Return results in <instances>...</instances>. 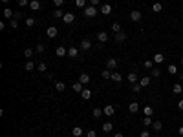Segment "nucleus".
I'll return each instance as SVG.
<instances>
[{
	"mask_svg": "<svg viewBox=\"0 0 183 137\" xmlns=\"http://www.w3.org/2000/svg\"><path fill=\"white\" fill-rule=\"evenodd\" d=\"M82 13H84L88 18H93V17H95V15L99 13V9H97L95 6H86V7H84V11H82Z\"/></svg>",
	"mask_w": 183,
	"mask_h": 137,
	"instance_id": "obj_1",
	"label": "nucleus"
},
{
	"mask_svg": "<svg viewBox=\"0 0 183 137\" xmlns=\"http://www.w3.org/2000/svg\"><path fill=\"white\" fill-rule=\"evenodd\" d=\"M126 31H119V33H115V35H113V40H115L117 44H121V42H125L126 40Z\"/></svg>",
	"mask_w": 183,
	"mask_h": 137,
	"instance_id": "obj_2",
	"label": "nucleus"
},
{
	"mask_svg": "<svg viewBox=\"0 0 183 137\" xmlns=\"http://www.w3.org/2000/svg\"><path fill=\"white\" fill-rule=\"evenodd\" d=\"M99 13L105 15V17H108V15L112 13V6H110V4H103V6L99 7Z\"/></svg>",
	"mask_w": 183,
	"mask_h": 137,
	"instance_id": "obj_3",
	"label": "nucleus"
},
{
	"mask_svg": "<svg viewBox=\"0 0 183 137\" xmlns=\"http://www.w3.org/2000/svg\"><path fill=\"white\" fill-rule=\"evenodd\" d=\"M46 35H48L49 38H55V37L59 35V29H57V26H49V28L46 29Z\"/></svg>",
	"mask_w": 183,
	"mask_h": 137,
	"instance_id": "obj_4",
	"label": "nucleus"
},
{
	"mask_svg": "<svg viewBox=\"0 0 183 137\" xmlns=\"http://www.w3.org/2000/svg\"><path fill=\"white\" fill-rule=\"evenodd\" d=\"M62 20H64V24H73V22H75V15H73V13H70V11H68V13H64V17H62Z\"/></svg>",
	"mask_w": 183,
	"mask_h": 137,
	"instance_id": "obj_5",
	"label": "nucleus"
},
{
	"mask_svg": "<svg viewBox=\"0 0 183 137\" xmlns=\"http://www.w3.org/2000/svg\"><path fill=\"white\" fill-rule=\"evenodd\" d=\"M103 111H105L106 117H113V113H115V108H113L112 104H106L105 108H103Z\"/></svg>",
	"mask_w": 183,
	"mask_h": 137,
	"instance_id": "obj_6",
	"label": "nucleus"
},
{
	"mask_svg": "<svg viewBox=\"0 0 183 137\" xmlns=\"http://www.w3.org/2000/svg\"><path fill=\"white\" fill-rule=\"evenodd\" d=\"M92 48V40H88V38H82L81 40V50L82 51H88Z\"/></svg>",
	"mask_w": 183,
	"mask_h": 137,
	"instance_id": "obj_7",
	"label": "nucleus"
},
{
	"mask_svg": "<svg viewBox=\"0 0 183 137\" xmlns=\"http://www.w3.org/2000/svg\"><path fill=\"white\" fill-rule=\"evenodd\" d=\"M97 40L101 42V44L108 42V33H106V31H99V33H97Z\"/></svg>",
	"mask_w": 183,
	"mask_h": 137,
	"instance_id": "obj_8",
	"label": "nucleus"
},
{
	"mask_svg": "<svg viewBox=\"0 0 183 137\" xmlns=\"http://www.w3.org/2000/svg\"><path fill=\"white\" fill-rule=\"evenodd\" d=\"M106 68H108V70H115V68H117V60H115L113 57H110V58L106 60Z\"/></svg>",
	"mask_w": 183,
	"mask_h": 137,
	"instance_id": "obj_9",
	"label": "nucleus"
},
{
	"mask_svg": "<svg viewBox=\"0 0 183 137\" xmlns=\"http://www.w3.org/2000/svg\"><path fill=\"white\" fill-rule=\"evenodd\" d=\"M130 18H132L134 22H139L141 18H143V13H141V11H132V13H130Z\"/></svg>",
	"mask_w": 183,
	"mask_h": 137,
	"instance_id": "obj_10",
	"label": "nucleus"
},
{
	"mask_svg": "<svg viewBox=\"0 0 183 137\" xmlns=\"http://www.w3.org/2000/svg\"><path fill=\"white\" fill-rule=\"evenodd\" d=\"M55 55H57V57H66V55H68V50H66L64 46H59L57 50H55Z\"/></svg>",
	"mask_w": 183,
	"mask_h": 137,
	"instance_id": "obj_11",
	"label": "nucleus"
},
{
	"mask_svg": "<svg viewBox=\"0 0 183 137\" xmlns=\"http://www.w3.org/2000/svg\"><path fill=\"white\" fill-rule=\"evenodd\" d=\"M128 111H130V113H137V111H139V104H137L136 101L130 102V104H128Z\"/></svg>",
	"mask_w": 183,
	"mask_h": 137,
	"instance_id": "obj_12",
	"label": "nucleus"
},
{
	"mask_svg": "<svg viewBox=\"0 0 183 137\" xmlns=\"http://www.w3.org/2000/svg\"><path fill=\"white\" fill-rule=\"evenodd\" d=\"M13 17H15V11H11V7H6V9H4V18L13 20Z\"/></svg>",
	"mask_w": 183,
	"mask_h": 137,
	"instance_id": "obj_13",
	"label": "nucleus"
},
{
	"mask_svg": "<svg viewBox=\"0 0 183 137\" xmlns=\"http://www.w3.org/2000/svg\"><path fill=\"white\" fill-rule=\"evenodd\" d=\"M181 91H183V86L180 84V82H176V84H172V93H174V95H180Z\"/></svg>",
	"mask_w": 183,
	"mask_h": 137,
	"instance_id": "obj_14",
	"label": "nucleus"
},
{
	"mask_svg": "<svg viewBox=\"0 0 183 137\" xmlns=\"http://www.w3.org/2000/svg\"><path fill=\"white\" fill-rule=\"evenodd\" d=\"M81 97H82L84 101H90V99H92V90H88V88H84V90L81 91Z\"/></svg>",
	"mask_w": 183,
	"mask_h": 137,
	"instance_id": "obj_15",
	"label": "nucleus"
},
{
	"mask_svg": "<svg viewBox=\"0 0 183 137\" xmlns=\"http://www.w3.org/2000/svg\"><path fill=\"white\" fill-rule=\"evenodd\" d=\"M29 9H31V11H38V9H41V2H38V0H31V2H29Z\"/></svg>",
	"mask_w": 183,
	"mask_h": 137,
	"instance_id": "obj_16",
	"label": "nucleus"
},
{
	"mask_svg": "<svg viewBox=\"0 0 183 137\" xmlns=\"http://www.w3.org/2000/svg\"><path fill=\"white\" fill-rule=\"evenodd\" d=\"M68 57H72V58L79 57V50H77L75 46H70V50H68Z\"/></svg>",
	"mask_w": 183,
	"mask_h": 137,
	"instance_id": "obj_17",
	"label": "nucleus"
},
{
	"mask_svg": "<svg viewBox=\"0 0 183 137\" xmlns=\"http://www.w3.org/2000/svg\"><path fill=\"white\" fill-rule=\"evenodd\" d=\"M92 115H93V119H99L101 115H105V111H103V108H93L92 110Z\"/></svg>",
	"mask_w": 183,
	"mask_h": 137,
	"instance_id": "obj_18",
	"label": "nucleus"
},
{
	"mask_svg": "<svg viewBox=\"0 0 183 137\" xmlns=\"http://www.w3.org/2000/svg\"><path fill=\"white\" fill-rule=\"evenodd\" d=\"M72 88H73V91H77V93H81V91L82 90H84V88H82V82H73V84H72Z\"/></svg>",
	"mask_w": 183,
	"mask_h": 137,
	"instance_id": "obj_19",
	"label": "nucleus"
},
{
	"mask_svg": "<svg viewBox=\"0 0 183 137\" xmlns=\"http://www.w3.org/2000/svg\"><path fill=\"white\" fill-rule=\"evenodd\" d=\"M128 82H130V84H136V82H137V73L136 71L128 73Z\"/></svg>",
	"mask_w": 183,
	"mask_h": 137,
	"instance_id": "obj_20",
	"label": "nucleus"
},
{
	"mask_svg": "<svg viewBox=\"0 0 183 137\" xmlns=\"http://www.w3.org/2000/svg\"><path fill=\"white\" fill-rule=\"evenodd\" d=\"M112 81L113 82H121L123 81V75H121L119 71H112Z\"/></svg>",
	"mask_w": 183,
	"mask_h": 137,
	"instance_id": "obj_21",
	"label": "nucleus"
},
{
	"mask_svg": "<svg viewBox=\"0 0 183 137\" xmlns=\"http://www.w3.org/2000/svg\"><path fill=\"white\" fill-rule=\"evenodd\" d=\"M72 134H73V137H81L82 135V128H81V126H73Z\"/></svg>",
	"mask_w": 183,
	"mask_h": 137,
	"instance_id": "obj_22",
	"label": "nucleus"
},
{
	"mask_svg": "<svg viewBox=\"0 0 183 137\" xmlns=\"http://www.w3.org/2000/svg\"><path fill=\"white\" fill-rule=\"evenodd\" d=\"M112 130H113V124L110 123V121H108V123H105V124H103V132H105V134H110Z\"/></svg>",
	"mask_w": 183,
	"mask_h": 137,
	"instance_id": "obj_23",
	"label": "nucleus"
},
{
	"mask_svg": "<svg viewBox=\"0 0 183 137\" xmlns=\"http://www.w3.org/2000/svg\"><path fill=\"white\" fill-rule=\"evenodd\" d=\"M79 82H82V84H88V82H90V75H88V73H81V77H79Z\"/></svg>",
	"mask_w": 183,
	"mask_h": 137,
	"instance_id": "obj_24",
	"label": "nucleus"
},
{
	"mask_svg": "<svg viewBox=\"0 0 183 137\" xmlns=\"http://www.w3.org/2000/svg\"><path fill=\"white\" fill-rule=\"evenodd\" d=\"M167 71H169L170 75H178V66L176 64H169L167 66Z\"/></svg>",
	"mask_w": 183,
	"mask_h": 137,
	"instance_id": "obj_25",
	"label": "nucleus"
},
{
	"mask_svg": "<svg viewBox=\"0 0 183 137\" xmlns=\"http://www.w3.org/2000/svg\"><path fill=\"white\" fill-rule=\"evenodd\" d=\"M152 60H154L156 64H161V62L165 60V55H161V53H156V55H154V58H152Z\"/></svg>",
	"mask_w": 183,
	"mask_h": 137,
	"instance_id": "obj_26",
	"label": "nucleus"
},
{
	"mask_svg": "<svg viewBox=\"0 0 183 137\" xmlns=\"http://www.w3.org/2000/svg\"><path fill=\"white\" fill-rule=\"evenodd\" d=\"M150 75L154 77V79H159V77H161V70H159V68H154V70H150Z\"/></svg>",
	"mask_w": 183,
	"mask_h": 137,
	"instance_id": "obj_27",
	"label": "nucleus"
},
{
	"mask_svg": "<svg viewBox=\"0 0 183 137\" xmlns=\"http://www.w3.org/2000/svg\"><path fill=\"white\" fill-rule=\"evenodd\" d=\"M161 9H163V4H161V2H154V4H152V11L159 13Z\"/></svg>",
	"mask_w": 183,
	"mask_h": 137,
	"instance_id": "obj_28",
	"label": "nucleus"
},
{
	"mask_svg": "<svg viewBox=\"0 0 183 137\" xmlns=\"http://www.w3.org/2000/svg\"><path fill=\"white\" fill-rule=\"evenodd\" d=\"M64 88H66V84H64L62 81H57V82H55V90H57V91H64Z\"/></svg>",
	"mask_w": 183,
	"mask_h": 137,
	"instance_id": "obj_29",
	"label": "nucleus"
},
{
	"mask_svg": "<svg viewBox=\"0 0 183 137\" xmlns=\"http://www.w3.org/2000/svg\"><path fill=\"white\" fill-rule=\"evenodd\" d=\"M110 28H112V31H113V33H119V31H123V29H121V24H119V22H113Z\"/></svg>",
	"mask_w": 183,
	"mask_h": 137,
	"instance_id": "obj_30",
	"label": "nucleus"
},
{
	"mask_svg": "<svg viewBox=\"0 0 183 137\" xmlns=\"http://www.w3.org/2000/svg\"><path fill=\"white\" fill-rule=\"evenodd\" d=\"M152 113H154V110H152V106H145V108H143V115L150 117Z\"/></svg>",
	"mask_w": 183,
	"mask_h": 137,
	"instance_id": "obj_31",
	"label": "nucleus"
},
{
	"mask_svg": "<svg viewBox=\"0 0 183 137\" xmlns=\"http://www.w3.org/2000/svg\"><path fill=\"white\" fill-rule=\"evenodd\" d=\"M53 17H55V18H62L64 17V11H62L61 7H57L55 11H53Z\"/></svg>",
	"mask_w": 183,
	"mask_h": 137,
	"instance_id": "obj_32",
	"label": "nucleus"
},
{
	"mask_svg": "<svg viewBox=\"0 0 183 137\" xmlns=\"http://www.w3.org/2000/svg\"><path fill=\"white\" fill-rule=\"evenodd\" d=\"M152 128H154L156 132H161V128H163L161 121H154V123H152Z\"/></svg>",
	"mask_w": 183,
	"mask_h": 137,
	"instance_id": "obj_33",
	"label": "nucleus"
},
{
	"mask_svg": "<svg viewBox=\"0 0 183 137\" xmlns=\"http://www.w3.org/2000/svg\"><path fill=\"white\" fill-rule=\"evenodd\" d=\"M101 75H103V79H112V70H108V68H106V70H103Z\"/></svg>",
	"mask_w": 183,
	"mask_h": 137,
	"instance_id": "obj_34",
	"label": "nucleus"
},
{
	"mask_svg": "<svg viewBox=\"0 0 183 137\" xmlns=\"http://www.w3.org/2000/svg\"><path fill=\"white\" fill-rule=\"evenodd\" d=\"M24 70H26V71H33V70H35V64H33L31 60H28L26 66H24Z\"/></svg>",
	"mask_w": 183,
	"mask_h": 137,
	"instance_id": "obj_35",
	"label": "nucleus"
},
{
	"mask_svg": "<svg viewBox=\"0 0 183 137\" xmlns=\"http://www.w3.org/2000/svg\"><path fill=\"white\" fill-rule=\"evenodd\" d=\"M139 84L145 88V86H148L150 84V77H141V81H139Z\"/></svg>",
	"mask_w": 183,
	"mask_h": 137,
	"instance_id": "obj_36",
	"label": "nucleus"
},
{
	"mask_svg": "<svg viewBox=\"0 0 183 137\" xmlns=\"http://www.w3.org/2000/svg\"><path fill=\"white\" fill-rule=\"evenodd\" d=\"M35 50H37V53H44V51H46V46H44V44H42V42H38V44H37V48H35Z\"/></svg>",
	"mask_w": 183,
	"mask_h": 137,
	"instance_id": "obj_37",
	"label": "nucleus"
},
{
	"mask_svg": "<svg viewBox=\"0 0 183 137\" xmlns=\"http://www.w3.org/2000/svg\"><path fill=\"white\" fill-rule=\"evenodd\" d=\"M26 26H28V28H33V26H35V18L28 17V18H26Z\"/></svg>",
	"mask_w": 183,
	"mask_h": 137,
	"instance_id": "obj_38",
	"label": "nucleus"
},
{
	"mask_svg": "<svg viewBox=\"0 0 183 137\" xmlns=\"http://www.w3.org/2000/svg\"><path fill=\"white\" fill-rule=\"evenodd\" d=\"M143 126H152V119H150V117H143Z\"/></svg>",
	"mask_w": 183,
	"mask_h": 137,
	"instance_id": "obj_39",
	"label": "nucleus"
},
{
	"mask_svg": "<svg viewBox=\"0 0 183 137\" xmlns=\"http://www.w3.org/2000/svg\"><path fill=\"white\" fill-rule=\"evenodd\" d=\"M143 66H145L147 70H152V66H154V60H145V62H143Z\"/></svg>",
	"mask_w": 183,
	"mask_h": 137,
	"instance_id": "obj_40",
	"label": "nucleus"
},
{
	"mask_svg": "<svg viewBox=\"0 0 183 137\" xmlns=\"http://www.w3.org/2000/svg\"><path fill=\"white\" fill-rule=\"evenodd\" d=\"M24 55H26V58H31V57H33V50H31V48L24 50Z\"/></svg>",
	"mask_w": 183,
	"mask_h": 137,
	"instance_id": "obj_41",
	"label": "nucleus"
},
{
	"mask_svg": "<svg viewBox=\"0 0 183 137\" xmlns=\"http://www.w3.org/2000/svg\"><path fill=\"white\" fill-rule=\"evenodd\" d=\"M17 4L20 7H26V6H29V0H17Z\"/></svg>",
	"mask_w": 183,
	"mask_h": 137,
	"instance_id": "obj_42",
	"label": "nucleus"
},
{
	"mask_svg": "<svg viewBox=\"0 0 183 137\" xmlns=\"http://www.w3.org/2000/svg\"><path fill=\"white\" fill-rule=\"evenodd\" d=\"M75 6L77 7H86V0H75Z\"/></svg>",
	"mask_w": 183,
	"mask_h": 137,
	"instance_id": "obj_43",
	"label": "nucleus"
},
{
	"mask_svg": "<svg viewBox=\"0 0 183 137\" xmlns=\"http://www.w3.org/2000/svg\"><path fill=\"white\" fill-rule=\"evenodd\" d=\"M62 4H64V0H53V6L55 7H62Z\"/></svg>",
	"mask_w": 183,
	"mask_h": 137,
	"instance_id": "obj_44",
	"label": "nucleus"
},
{
	"mask_svg": "<svg viewBox=\"0 0 183 137\" xmlns=\"http://www.w3.org/2000/svg\"><path fill=\"white\" fill-rule=\"evenodd\" d=\"M37 70H38V71H46V64H44V62H38Z\"/></svg>",
	"mask_w": 183,
	"mask_h": 137,
	"instance_id": "obj_45",
	"label": "nucleus"
},
{
	"mask_svg": "<svg viewBox=\"0 0 183 137\" xmlns=\"http://www.w3.org/2000/svg\"><path fill=\"white\" fill-rule=\"evenodd\" d=\"M86 137H97V132H95V130H90V132L86 134Z\"/></svg>",
	"mask_w": 183,
	"mask_h": 137,
	"instance_id": "obj_46",
	"label": "nucleus"
},
{
	"mask_svg": "<svg viewBox=\"0 0 183 137\" xmlns=\"http://www.w3.org/2000/svg\"><path fill=\"white\" fill-rule=\"evenodd\" d=\"M13 18H15V20H20V18H22V13H20V11H15V17H13Z\"/></svg>",
	"mask_w": 183,
	"mask_h": 137,
	"instance_id": "obj_47",
	"label": "nucleus"
},
{
	"mask_svg": "<svg viewBox=\"0 0 183 137\" xmlns=\"http://www.w3.org/2000/svg\"><path fill=\"white\" fill-rule=\"evenodd\" d=\"M141 88H143L141 84H134V86H132V90H134V91H136V93H137V91H139V90H141Z\"/></svg>",
	"mask_w": 183,
	"mask_h": 137,
	"instance_id": "obj_48",
	"label": "nucleus"
},
{
	"mask_svg": "<svg viewBox=\"0 0 183 137\" xmlns=\"http://www.w3.org/2000/svg\"><path fill=\"white\" fill-rule=\"evenodd\" d=\"M139 137H150V132H147V130H143L141 134H139Z\"/></svg>",
	"mask_w": 183,
	"mask_h": 137,
	"instance_id": "obj_49",
	"label": "nucleus"
},
{
	"mask_svg": "<svg viewBox=\"0 0 183 137\" xmlns=\"http://www.w3.org/2000/svg\"><path fill=\"white\" fill-rule=\"evenodd\" d=\"M178 110L183 111V99H180V102H178Z\"/></svg>",
	"mask_w": 183,
	"mask_h": 137,
	"instance_id": "obj_50",
	"label": "nucleus"
},
{
	"mask_svg": "<svg viewBox=\"0 0 183 137\" xmlns=\"http://www.w3.org/2000/svg\"><path fill=\"white\" fill-rule=\"evenodd\" d=\"M11 28H13V29L18 28V20H15V18H13V20H11Z\"/></svg>",
	"mask_w": 183,
	"mask_h": 137,
	"instance_id": "obj_51",
	"label": "nucleus"
},
{
	"mask_svg": "<svg viewBox=\"0 0 183 137\" xmlns=\"http://www.w3.org/2000/svg\"><path fill=\"white\" fill-rule=\"evenodd\" d=\"M90 6H95L97 7L99 6V0H90Z\"/></svg>",
	"mask_w": 183,
	"mask_h": 137,
	"instance_id": "obj_52",
	"label": "nucleus"
},
{
	"mask_svg": "<svg viewBox=\"0 0 183 137\" xmlns=\"http://www.w3.org/2000/svg\"><path fill=\"white\" fill-rule=\"evenodd\" d=\"M113 137H125V135H123L121 132H115V134H113Z\"/></svg>",
	"mask_w": 183,
	"mask_h": 137,
	"instance_id": "obj_53",
	"label": "nucleus"
},
{
	"mask_svg": "<svg viewBox=\"0 0 183 137\" xmlns=\"http://www.w3.org/2000/svg\"><path fill=\"white\" fill-rule=\"evenodd\" d=\"M178 134H180V135L183 137V126H180V128H178Z\"/></svg>",
	"mask_w": 183,
	"mask_h": 137,
	"instance_id": "obj_54",
	"label": "nucleus"
},
{
	"mask_svg": "<svg viewBox=\"0 0 183 137\" xmlns=\"http://www.w3.org/2000/svg\"><path fill=\"white\" fill-rule=\"evenodd\" d=\"M180 64H181V68H183V57H181V58H180Z\"/></svg>",
	"mask_w": 183,
	"mask_h": 137,
	"instance_id": "obj_55",
	"label": "nucleus"
},
{
	"mask_svg": "<svg viewBox=\"0 0 183 137\" xmlns=\"http://www.w3.org/2000/svg\"><path fill=\"white\" fill-rule=\"evenodd\" d=\"M180 79H183V71H180Z\"/></svg>",
	"mask_w": 183,
	"mask_h": 137,
	"instance_id": "obj_56",
	"label": "nucleus"
},
{
	"mask_svg": "<svg viewBox=\"0 0 183 137\" xmlns=\"http://www.w3.org/2000/svg\"><path fill=\"white\" fill-rule=\"evenodd\" d=\"M2 2H4V4H7V2H9V0H2Z\"/></svg>",
	"mask_w": 183,
	"mask_h": 137,
	"instance_id": "obj_57",
	"label": "nucleus"
}]
</instances>
